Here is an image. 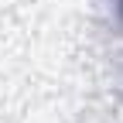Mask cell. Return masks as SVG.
Segmentation results:
<instances>
[{"label":"cell","mask_w":123,"mask_h":123,"mask_svg":"<svg viewBox=\"0 0 123 123\" xmlns=\"http://www.w3.org/2000/svg\"><path fill=\"white\" fill-rule=\"evenodd\" d=\"M120 7H123V0H120Z\"/></svg>","instance_id":"1"}]
</instances>
